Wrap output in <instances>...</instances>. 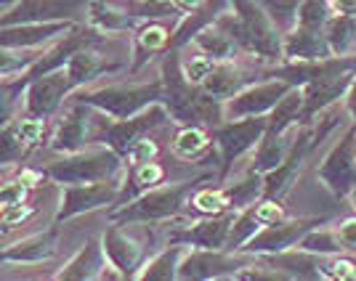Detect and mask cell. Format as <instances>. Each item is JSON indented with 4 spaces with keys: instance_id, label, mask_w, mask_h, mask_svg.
I'll use <instances>...</instances> for the list:
<instances>
[{
    "instance_id": "23",
    "label": "cell",
    "mask_w": 356,
    "mask_h": 281,
    "mask_svg": "<svg viewBox=\"0 0 356 281\" xmlns=\"http://www.w3.org/2000/svg\"><path fill=\"white\" fill-rule=\"evenodd\" d=\"M303 106H306V90H303V85H296L271 109L264 135H284L287 130L298 128L303 122Z\"/></svg>"
},
{
    "instance_id": "50",
    "label": "cell",
    "mask_w": 356,
    "mask_h": 281,
    "mask_svg": "<svg viewBox=\"0 0 356 281\" xmlns=\"http://www.w3.org/2000/svg\"><path fill=\"white\" fill-rule=\"evenodd\" d=\"M346 112H348L351 119L356 122V77H354V83H351V88H348V93H346Z\"/></svg>"
},
{
    "instance_id": "9",
    "label": "cell",
    "mask_w": 356,
    "mask_h": 281,
    "mask_svg": "<svg viewBox=\"0 0 356 281\" xmlns=\"http://www.w3.org/2000/svg\"><path fill=\"white\" fill-rule=\"evenodd\" d=\"M125 180H99V183H72L61 186V202L56 223L72 221L83 212H93L106 205H118Z\"/></svg>"
},
{
    "instance_id": "39",
    "label": "cell",
    "mask_w": 356,
    "mask_h": 281,
    "mask_svg": "<svg viewBox=\"0 0 356 281\" xmlns=\"http://www.w3.org/2000/svg\"><path fill=\"white\" fill-rule=\"evenodd\" d=\"M16 125V133L19 138L27 144V146H38L40 144V138H43V130H45V122L43 117H32V114H24V117H19L14 122Z\"/></svg>"
},
{
    "instance_id": "52",
    "label": "cell",
    "mask_w": 356,
    "mask_h": 281,
    "mask_svg": "<svg viewBox=\"0 0 356 281\" xmlns=\"http://www.w3.org/2000/svg\"><path fill=\"white\" fill-rule=\"evenodd\" d=\"M327 3H332V0H327Z\"/></svg>"
},
{
    "instance_id": "8",
    "label": "cell",
    "mask_w": 356,
    "mask_h": 281,
    "mask_svg": "<svg viewBox=\"0 0 356 281\" xmlns=\"http://www.w3.org/2000/svg\"><path fill=\"white\" fill-rule=\"evenodd\" d=\"M90 0H3L0 27L32 24V22H72Z\"/></svg>"
},
{
    "instance_id": "31",
    "label": "cell",
    "mask_w": 356,
    "mask_h": 281,
    "mask_svg": "<svg viewBox=\"0 0 356 281\" xmlns=\"http://www.w3.org/2000/svg\"><path fill=\"white\" fill-rule=\"evenodd\" d=\"M192 45L194 48H200L202 53L213 56L216 61H229L232 59V53L237 51V43H234L218 24H210L208 30L200 32V35L192 40Z\"/></svg>"
},
{
    "instance_id": "36",
    "label": "cell",
    "mask_w": 356,
    "mask_h": 281,
    "mask_svg": "<svg viewBox=\"0 0 356 281\" xmlns=\"http://www.w3.org/2000/svg\"><path fill=\"white\" fill-rule=\"evenodd\" d=\"M330 16H332V6L327 0H303V6L298 11V27L325 30Z\"/></svg>"
},
{
    "instance_id": "51",
    "label": "cell",
    "mask_w": 356,
    "mask_h": 281,
    "mask_svg": "<svg viewBox=\"0 0 356 281\" xmlns=\"http://www.w3.org/2000/svg\"><path fill=\"white\" fill-rule=\"evenodd\" d=\"M348 199H351V205H354V210H356V189L351 194H348Z\"/></svg>"
},
{
    "instance_id": "38",
    "label": "cell",
    "mask_w": 356,
    "mask_h": 281,
    "mask_svg": "<svg viewBox=\"0 0 356 281\" xmlns=\"http://www.w3.org/2000/svg\"><path fill=\"white\" fill-rule=\"evenodd\" d=\"M216 64H218V61L213 59V56H208V53H202V51H200L197 56H192V59L181 61L186 80H189L192 85H197V88H202V83H205L210 74H213Z\"/></svg>"
},
{
    "instance_id": "40",
    "label": "cell",
    "mask_w": 356,
    "mask_h": 281,
    "mask_svg": "<svg viewBox=\"0 0 356 281\" xmlns=\"http://www.w3.org/2000/svg\"><path fill=\"white\" fill-rule=\"evenodd\" d=\"M163 176H165V170L154 162V160L147 164H138V167H134V189L138 194L147 191L152 186H157V183L163 180Z\"/></svg>"
},
{
    "instance_id": "48",
    "label": "cell",
    "mask_w": 356,
    "mask_h": 281,
    "mask_svg": "<svg viewBox=\"0 0 356 281\" xmlns=\"http://www.w3.org/2000/svg\"><path fill=\"white\" fill-rule=\"evenodd\" d=\"M170 3H173V8H176L178 14L184 16V14H192V11H197V8H200L205 0H170Z\"/></svg>"
},
{
    "instance_id": "24",
    "label": "cell",
    "mask_w": 356,
    "mask_h": 281,
    "mask_svg": "<svg viewBox=\"0 0 356 281\" xmlns=\"http://www.w3.org/2000/svg\"><path fill=\"white\" fill-rule=\"evenodd\" d=\"M86 19L96 32L102 35H118V32H128L136 27V19L128 8H115V6H106L102 0H90L88 8H86Z\"/></svg>"
},
{
    "instance_id": "18",
    "label": "cell",
    "mask_w": 356,
    "mask_h": 281,
    "mask_svg": "<svg viewBox=\"0 0 356 281\" xmlns=\"http://www.w3.org/2000/svg\"><path fill=\"white\" fill-rule=\"evenodd\" d=\"M102 244H104L106 260L118 268L125 279H136V273L141 268V255H144L141 244L134 237H128V231H122L120 223H112L106 228Z\"/></svg>"
},
{
    "instance_id": "20",
    "label": "cell",
    "mask_w": 356,
    "mask_h": 281,
    "mask_svg": "<svg viewBox=\"0 0 356 281\" xmlns=\"http://www.w3.org/2000/svg\"><path fill=\"white\" fill-rule=\"evenodd\" d=\"M232 8V0H205L197 11L192 14H184V19L178 22V27L170 32V48H184L189 45L202 30H208L210 24L218 22V16L223 11Z\"/></svg>"
},
{
    "instance_id": "6",
    "label": "cell",
    "mask_w": 356,
    "mask_h": 281,
    "mask_svg": "<svg viewBox=\"0 0 356 281\" xmlns=\"http://www.w3.org/2000/svg\"><path fill=\"white\" fill-rule=\"evenodd\" d=\"M160 80H163V104L168 106L170 117L181 122V125H192L197 122V96H200V88L192 85L184 74V67H181V59H178V48H168L163 56V72H160Z\"/></svg>"
},
{
    "instance_id": "14",
    "label": "cell",
    "mask_w": 356,
    "mask_h": 281,
    "mask_svg": "<svg viewBox=\"0 0 356 281\" xmlns=\"http://www.w3.org/2000/svg\"><path fill=\"white\" fill-rule=\"evenodd\" d=\"M74 83L72 77L67 74V69L61 67L56 72L45 74V77H38L35 83L27 85V93H24V112L32 114V117H51L59 104L72 93Z\"/></svg>"
},
{
    "instance_id": "17",
    "label": "cell",
    "mask_w": 356,
    "mask_h": 281,
    "mask_svg": "<svg viewBox=\"0 0 356 281\" xmlns=\"http://www.w3.org/2000/svg\"><path fill=\"white\" fill-rule=\"evenodd\" d=\"M56 247H59V231L56 228H45L40 234H32L27 239H19L14 244L3 247L0 252V260L6 266H38L43 260H51L56 255Z\"/></svg>"
},
{
    "instance_id": "49",
    "label": "cell",
    "mask_w": 356,
    "mask_h": 281,
    "mask_svg": "<svg viewBox=\"0 0 356 281\" xmlns=\"http://www.w3.org/2000/svg\"><path fill=\"white\" fill-rule=\"evenodd\" d=\"M332 14H348L356 16V0H332Z\"/></svg>"
},
{
    "instance_id": "27",
    "label": "cell",
    "mask_w": 356,
    "mask_h": 281,
    "mask_svg": "<svg viewBox=\"0 0 356 281\" xmlns=\"http://www.w3.org/2000/svg\"><path fill=\"white\" fill-rule=\"evenodd\" d=\"M327 43L335 56H354L356 51V16L332 14L325 27Z\"/></svg>"
},
{
    "instance_id": "37",
    "label": "cell",
    "mask_w": 356,
    "mask_h": 281,
    "mask_svg": "<svg viewBox=\"0 0 356 281\" xmlns=\"http://www.w3.org/2000/svg\"><path fill=\"white\" fill-rule=\"evenodd\" d=\"M27 144L19 138L16 133V125L14 122H3V135H0V162L3 164H11L16 160H22L24 154H27Z\"/></svg>"
},
{
    "instance_id": "32",
    "label": "cell",
    "mask_w": 356,
    "mask_h": 281,
    "mask_svg": "<svg viewBox=\"0 0 356 281\" xmlns=\"http://www.w3.org/2000/svg\"><path fill=\"white\" fill-rule=\"evenodd\" d=\"M210 146V135L205 128L197 125H184L173 138V154L178 160H197L200 154H205Z\"/></svg>"
},
{
    "instance_id": "3",
    "label": "cell",
    "mask_w": 356,
    "mask_h": 281,
    "mask_svg": "<svg viewBox=\"0 0 356 281\" xmlns=\"http://www.w3.org/2000/svg\"><path fill=\"white\" fill-rule=\"evenodd\" d=\"M202 178L194 180H178V183H157L147 191L136 194L134 199L122 202L118 210L109 212V221L128 225V223H160L168 218H176L181 210L186 207L189 194H194L197 183Z\"/></svg>"
},
{
    "instance_id": "44",
    "label": "cell",
    "mask_w": 356,
    "mask_h": 281,
    "mask_svg": "<svg viewBox=\"0 0 356 281\" xmlns=\"http://www.w3.org/2000/svg\"><path fill=\"white\" fill-rule=\"evenodd\" d=\"M327 279H335V281L356 279V263L348 260V257H335L332 263H327Z\"/></svg>"
},
{
    "instance_id": "34",
    "label": "cell",
    "mask_w": 356,
    "mask_h": 281,
    "mask_svg": "<svg viewBox=\"0 0 356 281\" xmlns=\"http://www.w3.org/2000/svg\"><path fill=\"white\" fill-rule=\"evenodd\" d=\"M258 3L266 8V14L274 19L282 35H287L298 24V11L303 6V0H258Z\"/></svg>"
},
{
    "instance_id": "33",
    "label": "cell",
    "mask_w": 356,
    "mask_h": 281,
    "mask_svg": "<svg viewBox=\"0 0 356 281\" xmlns=\"http://www.w3.org/2000/svg\"><path fill=\"white\" fill-rule=\"evenodd\" d=\"M298 247L306 252H316V255H335V252H343L338 231H335V228H322V225L312 228L306 237L298 241Z\"/></svg>"
},
{
    "instance_id": "13",
    "label": "cell",
    "mask_w": 356,
    "mask_h": 281,
    "mask_svg": "<svg viewBox=\"0 0 356 281\" xmlns=\"http://www.w3.org/2000/svg\"><path fill=\"white\" fill-rule=\"evenodd\" d=\"M242 268L245 266L234 257V252L194 247L184 255V260L178 266V279H234Z\"/></svg>"
},
{
    "instance_id": "1",
    "label": "cell",
    "mask_w": 356,
    "mask_h": 281,
    "mask_svg": "<svg viewBox=\"0 0 356 281\" xmlns=\"http://www.w3.org/2000/svg\"><path fill=\"white\" fill-rule=\"evenodd\" d=\"M216 24L242 51L255 53L266 61L282 59L284 35L258 0H232V8L223 11Z\"/></svg>"
},
{
    "instance_id": "30",
    "label": "cell",
    "mask_w": 356,
    "mask_h": 281,
    "mask_svg": "<svg viewBox=\"0 0 356 281\" xmlns=\"http://www.w3.org/2000/svg\"><path fill=\"white\" fill-rule=\"evenodd\" d=\"M255 205H258V202H255ZM255 205H248V207L237 210V218H234V223H232L229 241H226V250L229 252L242 250V247H245V244L264 228V223H261L258 212H255Z\"/></svg>"
},
{
    "instance_id": "4",
    "label": "cell",
    "mask_w": 356,
    "mask_h": 281,
    "mask_svg": "<svg viewBox=\"0 0 356 281\" xmlns=\"http://www.w3.org/2000/svg\"><path fill=\"white\" fill-rule=\"evenodd\" d=\"M163 80H154V83H125V85H104V88L83 90L80 101L104 112L112 119H125L144 112L147 106L163 101Z\"/></svg>"
},
{
    "instance_id": "5",
    "label": "cell",
    "mask_w": 356,
    "mask_h": 281,
    "mask_svg": "<svg viewBox=\"0 0 356 281\" xmlns=\"http://www.w3.org/2000/svg\"><path fill=\"white\" fill-rule=\"evenodd\" d=\"M268 117H248V119H226L218 128H213V144L218 148V160H221V178L232 173V167L239 157H245L248 151L261 144V138L266 133Z\"/></svg>"
},
{
    "instance_id": "15",
    "label": "cell",
    "mask_w": 356,
    "mask_h": 281,
    "mask_svg": "<svg viewBox=\"0 0 356 281\" xmlns=\"http://www.w3.org/2000/svg\"><path fill=\"white\" fill-rule=\"evenodd\" d=\"M237 218V210H226L218 215H205L202 221L192 223L189 228L170 231L168 241L170 244H189V247H202V250H226L232 223Z\"/></svg>"
},
{
    "instance_id": "46",
    "label": "cell",
    "mask_w": 356,
    "mask_h": 281,
    "mask_svg": "<svg viewBox=\"0 0 356 281\" xmlns=\"http://www.w3.org/2000/svg\"><path fill=\"white\" fill-rule=\"evenodd\" d=\"M335 231H338L343 250H356V218H346Z\"/></svg>"
},
{
    "instance_id": "11",
    "label": "cell",
    "mask_w": 356,
    "mask_h": 281,
    "mask_svg": "<svg viewBox=\"0 0 356 281\" xmlns=\"http://www.w3.org/2000/svg\"><path fill=\"white\" fill-rule=\"evenodd\" d=\"M170 117V112H168V106L163 101H157V104L147 106L144 112H138L134 117H125V119H112V122H106V130H104V144L115 148L118 154L122 157H128V151L134 146L136 141H141L144 135H149L152 130H157V128H163Z\"/></svg>"
},
{
    "instance_id": "29",
    "label": "cell",
    "mask_w": 356,
    "mask_h": 281,
    "mask_svg": "<svg viewBox=\"0 0 356 281\" xmlns=\"http://www.w3.org/2000/svg\"><path fill=\"white\" fill-rule=\"evenodd\" d=\"M136 40V53H138V59L134 61V69H138L144 61H149V56H154V53H160V51H168L170 48V30H165L163 24H141L134 35Z\"/></svg>"
},
{
    "instance_id": "28",
    "label": "cell",
    "mask_w": 356,
    "mask_h": 281,
    "mask_svg": "<svg viewBox=\"0 0 356 281\" xmlns=\"http://www.w3.org/2000/svg\"><path fill=\"white\" fill-rule=\"evenodd\" d=\"M64 69H67V74L72 77L74 88H86V85L93 83L102 72H115V69H118V64L106 67V64H102L99 53H93L90 48H83V51H77L72 59L67 61V67H64Z\"/></svg>"
},
{
    "instance_id": "35",
    "label": "cell",
    "mask_w": 356,
    "mask_h": 281,
    "mask_svg": "<svg viewBox=\"0 0 356 281\" xmlns=\"http://www.w3.org/2000/svg\"><path fill=\"white\" fill-rule=\"evenodd\" d=\"M197 212L202 215H218V212H226V210H234L232 207V199L226 189H200V191L192 194V202H189Z\"/></svg>"
},
{
    "instance_id": "26",
    "label": "cell",
    "mask_w": 356,
    "mask_h": 281,
    "mask_svg": "<svg viewBox=\"0 0 356 281\" xmlns=\"http://www.w3.org/2000/svg\"><path fill=\"white\" fill-rule=\"evenodd\" d=\"M189 252V244H170L168 250L160 255H154L152 260H147L141 271L136 273V279H157V281H170L178 279V266L184 260V255Z\"/></svg>"
},
{
    "instance_id": "21",
    "label": "cell",
    "mask_w": 356,
    "mask_h": 281,
    "mask_svg": "<svg viewBox=\"0 0 356 281\" xmlns=\"http://www.w3.org/2000/svg\"><path fill=\"white\" fill-rule=\"evenodd\" d=\"M88 141V104L72 106L56 125V133L51 138V148L59 154H72L80 151Z\"/></svg>"
},
{
    "instance_id": "7",
    "label": "cell",
    "mask_w": 356,
    "mask_h": 281,
    "mask_svg": "<svg viewBox=\"0 0 356 281\" xmlns=\"http://www.w3.org/2000/svg\"><path fill=\"white\" fill-rule=\"evenodd\" d=\"M296 88L282 77H271L266 83H250L248 88L234 93L223 101V117L226 119H248V117H268L271 109L282 101L290 90Z\"/></svg>"
},
{
    "instance_id": "42",
    "label": "cell",
    "mask_w": 356,
    "mask_h": 281,
    "mask_svg": "<svg viewBox=\"0 0 356 281\" xmlns=\"http://www.w3.org/2000/svg\"><path fill=\"white\" fill-rule=\"evenodd\" d=\"M27 183L24 180H6L3 186H0V205H19V202H24V196H27Z\"/></svg>"
},
{
    "instance_id": "2",
    "label": "cell",
    "mask_w": 356,
    "mask_h": 281,
    "mask_svg": "<svg viewBox=\"0 0 356 281\" xmlns=\"http://www.w3.org/2000/svg\"><path fill=\"white\" fill-rule=\"evenodd\" d=\"M125 157L109 144H93L80 151L64 154L59 162H51L43 173L59 186L72 183H99V180H125Z\"/></svg>"
},
{
    "instance_id": "47",
    "label": "cell",
    "mask_w": 356,
    "mask_h": 281,
    "mask_svg": "<svg viewBox=\"0 0 356 281\" xmlns=\"http://www.w3.org/2000/svg\"><path fill=\"white\" fill-rule=\"evenodd\" d=\"M19 180H24L30 189H35V186H40L43 183V178H45V173H38V170H30V167H24V170H19Z\"/></svg>"
},
{
    "instance_id": "16",
    "label": "cell",
    "mask_w": 356,
    "mask_h": 281,
    "mask_svg": "<svg viewBox=\"0 0 356 281\" xmlns=\"http://www.w3.org/2000/svg\"><path fill=\"white\" fill-rule=\"evenodd\" d=\"M74 30V22H32V24H11L0 27V48L3 51H38L45 43H54Z\"/></svg>"
},
{
    "instance_id": "19",
    "label": "cell",
    "mask_w": 356,
    "mask_h": 281,
    "mask_svg": "<svg viewBox=\"0 0 356 281\" xmlns=\"http://www.w3.org/2000/svg\"><path fill=\"white\" fill-rule=\"evenodd\" d=\"M327 56H335L330 51L325 30H306V27H293L282 40V59L287 61H319Z\"/></svg>"
},
{
    "instance_id": "10",
    "label": "cell",
    "mask_w": 356,
    "mask_h": 281,
    "mask_svg": "<svg viewBox=\"0 0 356 281\" xmlns=\"http://www.w3.org/2000/svg\"><path fill=\"white\" fill-rule=\"evenodd\" d=\"M316 178L335 196H348L356 189V122L346 135L330 148L322 164L316 167Z\"/></svg>"
},
{
    "instance_id": "22",
    "label": "cell",
    "mask_w": 356,
    "mask_h": 281,
    "mask_svg": "<svg viewBox=\"0 0 356 281\" xmlns=\"http://www.w3.org/2000/svg\"><path fill=\"white\" fill-rule=\"evenodd\" d=\"M106 266L104 244L102 241H86L80 250L70 257V263L61 268L54 276L56 281H86V279H99Z\"/></svg>"
},
{
    "instance_id": "41",
    "label": "cell",
    "mask_w": 356,
    "mask_h": 281,
    "mask_svg": "<svg viewBox=\"0 0 356 281\" xmlns=\"http://www.w3.org/2000/svg\"><path fill=\"white\" fill-rule=\"evenodd\" d=\"M157 157V144L149 138V135H144L141 141H136L134 146H131V151H128V167H138V164H147L152 162Z\"/></svg>"
},
{
    "instance_id": "45",
    "label": "cell",
    "mask_w": 356,
    "mask_h": 281,
    "mask_svg": "<svg viewBox=\"0 0 356 281\" xmlns=\"http://www.w3.org/2000/svg\"><path fill=\"white\" fill-rule=\"evenodd\" d=\"M255 212H258V218H261V223L264 225H268V223H277L284 218V210L280 207V199H261L258 205H255Z\"/></svg>"
},
{
    "instance_id": "43",
    "label": "cell",
    "mask_w": 356,
    "mask_h": 281,
    "mask_svg": "<svg viewBox=\"0 0 356 281\" xmlns=\"http://www.w3.org/2000/svg\"><path fill=\"white\" fill-rule=\"evenodd\" d=\"M32 212H35V210L27 207L24 202H19V205H3V207H0V223H3L6 228H11L16 223L27 221Z\"/></svg>"
},
{
    "instance_id": "12",
    "label": "cell",
    "mask_w": 356,
    "mask_h": 281,
    "mask_svg": "<svg viewBox=\"0 0 356 281\" xmlns=\"http://www.w3.org/2000/svg\"><path fill=\"white\" fill-rule=\"evenodd\" d=\"M322 223H325V218H293V221L282 218L277 223H268L239 252L258 257V255H277V252L293 250L312 228L322 225Z\"/></svg>"
},
{
    "instance_id": "25",
    "label": "cell",
    "mask_w": 356,
    "mask_h": 281,
    "mask_svg": "<svg viewBox=\"0 0 356 281\" xmlns=\"http://www.w3.org/2000/svg\"><path fill=\"white\" fill-rule=\"evenodd\" d=\"M248 85H250L248 72L237 69V67L232 64V59H229V61H218V64H216L213 74L202 83V90L210 93V96H216V99H221V101H226V99H232L234 93H239V90L248 88Z\"/></svg>"
}]
</instances>
